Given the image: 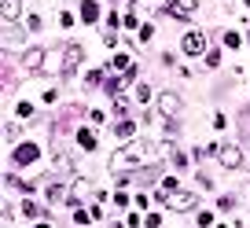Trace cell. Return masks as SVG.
<instances>
[{
    "mask_svg": "<svg viewBox=\"0 0 250 228\" xmlns=\"http://www.w3.org/2000/svg\"><path fill=\"white\" fill-rule=\"evenodd\" d=\"M77 144L92 151V147H96V133H92V129H77Z\"/></svg>",
    "mask_w": 250,
    "mask_h": 228,
    "instance_id": "12",
    "label": "cell"
},
{
    "mask_svg": "<svg viewBox=\"0 0 250 228\" xmlns=\"http://www.w3.org/2000/svg\"><path fill=\"white\" fill-rule=\"evenodd\" d=\"M37 144H18L15 147V155H11V158H15V166H30V162H37Z\"/></svg>",
    "mask_w": 250,
    "mask_h": 228,
    "instance_id": "5",
    "label": "cell"
},
{
    "mask_svg": "<svg viewBox=\"0 0 250 228\" xmlns=\"http://www.w3.org/2000/svg\"><path fill=\"white\" fill-rule=\"evenodd\" d=\"M159 110L166 114V118H180V100H177L173 92H162L159 96Z\"/></svg>",
    "mask_w": 250,
    "mask_h": 228,
    "instance_id": "4",
    "label": "cell"
},
{
    "mask_svg": "<svg viewBox=\"0 0 250 228\" xmlns=\"http://www.w3.org/2000/svg\"><path fill=\"white\" fill-rule=\"evenodd\" d=\"M140 162H155V147H151L147 140H129V144L114 155L110 169H114V173H122V169H136Z\"/></svg>",
    "mask_w": 250,
    "mask_h": 228,
    "instance_id": "1",
    "label": "cell"
},
{
    "mask_svg": "<svg viewBox=\"0 0 250 228\" xmlns=\"http://www.w3.org/2000/svg\"><path fill=\"white\" fill-rule=\"evenodd\" d=\"M96 18H100V4H96V0H85L81 4V22H96Z\"/></svg>",
    "mask_w": 250,
    "mask_h": 228,
    "instance_id": "9",
    "label": "cell"
},
{
    "mask_svg": "<svg viewBox=\"0 0 250 228\" xmlns=\"http://www.w3.org/2000/svg\"><path fill=\"white\" fill-rule=\"evenodd\" d=\"M96 217H100V210H96V206H92V210H77V213H74L77 225H89V221H96Z\"/></svg>",
    "mask_w": 250,
    "mask_h": 228,
    "instance_id": "14",
    "label": "cell"
},
{
    "mask_svg": "<svg viewBox=\"0 0 250 228\" xmlns=\"http://www.w3.org/2000/svg\"><path fill=\"white\" fill-rule=\"evenodd\" d=\"M22 213H26L30 221H44V210H41L37 203H22Z\"/></svg>",
    "mask_w": 250,
    "mask_h": 228,
    "instance_id": "13",
    "label": "cell"
},
{
    "mask_svg": "<svg viewBox=\"0 0 250 228\" xmlns=\"http://www.w3.org/2000/svg\"><path fill=\"white\" fill-rule=\"evenodd\" d=\"M169 192H177V180H162L159 184V199H166Z\"/></svg>",
    "mask_w": 250,
    "mask_h": 228,
    "instance_id": "19",
    "label": "cell"
},
{
    "mask_svg": "<svg viewBox=\"0 0 250 228\" xmlns=\"http://www.w3.org/2000/svg\"><path fill=\"white\" fill-rule=\"evenodd\" d=\"M169 11H173V15H192V11H195V0H173Z\"/></svg>",
    "mask_w": 250,
    "mask_h": 228,
    "instance_id": "11",
    "label": "cell"
},
{
    "mask_svg": "<svg viewBox=\"0 0 250 228\" xmlns=\"http://www.w3.org/2000/svg\"><path fill=\"white\" fill-rule=\"evenodd\" d=\"M151 37H155V26H140V41H143V44H147V41H151Z\"/></svg>",
    "mask_w": 250,
    "mask_h": 228,
    "instance_id": "23",
    "label": "cell"
},
{
    "mask_svg": "<svg viewBox=\"0 0 250 228\" xmlns=\"http://www.w3.org/2000/svg\"><path fill=\"white\" fill-rule=\"evenodd\" d=\"M0 15H4V22H15L22 15V0H0Z\"/></svg>",
    "mask_w": 250,
    "mask_h": 228,
    "instance_id": "7",
    "label": "cell"
},
{
    "mask_svg": "<svg viewBox=\"0 0 250 228\" xmlns=\"http://www.w3.org/2000/svg\"><path fill=\"white\" fill-rule=\"evenodd\" d=\"M155 158H173V144H169V140L155 144Z\"/></svg>",
    "mask_w": 250,
    "mask_h": 228,
    "instance_id": "16",
    "label": "cell"
},
{
    "mask_svg": "<svg viewBox=\"0 0 250 228\" xmlns=\"http://www.w3.org/2000/svg\"><path fill=\"white\" fill-rule=\"evenodd\" d=\"M206 63H210V67H217V63H221V52H217V48L206 52Z\"/></svg>",
    "mask_w": 250,
    "mask_h": 228,
    "instance_id": "24",
    "label": "cell"
},
{
    "mask_svg": "<svg viewBox=\"0 0 250 228\" xmlns=\"http://www.w3.org/2000/svg\"><path fill=\"white\" fill-rule=\"evenodd\" d=\"M41 59H44V55H41V52L34 48V52H26V59H22V63H26L30 70H37V67H41Z\"/></svg>",
    "mask_w": 250,
    "mask_h": 228,
    "instance_id": "17",
    "label": "cell"
},
{
    "mask_svg": "<svg viewBox=\"0 0 250 228\" xmlns=\"http://www.w3.org/2000/svg\"><path fill=\"white\" fill-rule=\"evenodd\" d=\"M4 37H8V44H18V41H22V37H18V30H15L11 22H8V30H4Z\"/></svg>",
    "mask_w": 250,
    "mask_h": 228,
    "instance_id": "20",
    "label": "cell"
},
{
    "mask_svg": "<svg viewBox=\"0 0 250 228\" xmlns=\"http://www.w3.org/2000/svg\"><path fill=\"white\" fill-rule=\"evenodd\" d=\"M114 110H118V114H125V110H129V100H125V96H114Z\"/></svg>",
    "mask_w": 250,
    "mask_h": 228,
    "instance_id": "22",
    "label": "cell"
},
{
    "mask_svg": "<svg viewBox=\"0 0 250 228\" xmlns=\"http://www.w3.org/2000/svg\"><path fill=\"white\" fill-rule=\"evenodd\" d=\"M162 203H166L169 210H192V206H195V195L192 192H169Z\"/></svg>",
    "mask_w": 250,
    "mask_h": 228,
    "instance_id": "2",
    "label": "cell"
},
{
    "mask_svg": "<svg viewBox=\"0 0 250 228\" xmlns=\"http://www.w3.org/2000/svg\"><path fill=\"white\" fill-rule=\"evenodd\" d=\"M136 100H140V103H151V85H136Z\"/></svg>",
    "mask_w": 250,
    "mask_h": 228,
    "instance_id": "18",
    "label": "cell"
},
{
    "mask_svg": "<svg viewBox=\"0 0 250 228\" xmlns=\"http://www.w3.org/2000/svg\"><path fill=\"white\" fill-rule=\"evenodd\" d=\"M48 199H52V203H63V199H70V192H67V188H59V184H52L48 188Z\"/></svg>",
    "mask_w": 250,
    "mask_h": 228,
    "instance_id": "15",
    "label": "cell"
},
{
    "mask_svg": "<svg viewBox=\"0 0 250 228\" xmlns=\"http://www.w3.org/2000/svg\"><path fill=\"white\" fill-rule=\"evenodd\" d=\"M81 44H67V52H63V74H74V67L81 63Z\"/></svg>",
    "mask_w": 250,
    "mask_h": 228,
    "instance_id": "6",
    "label": "cell"
},
{
    "mask_svg": "<svg viewBox=\"0 0 250 228\" xmlns=\"http://www.w3.org/2000/svg\"><path fill=\"white\" fill-rule=\"evenodd\" d=\"M221 166H225V169H239L243 166L239 147H221Z\"/></svg>",
    "mask_w": 250,
    "mask_h": 228,
    "instance_id": "8",
    "label": "cell"
},
{
    "mask_svg": "<svg viewBox=\"0 0 250 228\" xmlns=\"http://www.w3.org/2000/svg\"><path fill=\"white\" fill-rule=\"evenodd\" d=\"M133 133H136V122H129V118H122V122L114 125V136H122V140H129Z\"/></svg>",
    "mask_w": 250,
    "mask_h": 228,
    "instance_id": "10",
    "label": "cell"
},
{
    "mask_svg": "<svg viewBox=\"0 0 250 228\" xmlns=\"http://www.w3.org/2000/svg\"><path fill=\"white\" fill-rule=\"evenodd\" d=\"M30 114H34V103L22 100V103H18V118H30Z\"/></svg>",
    "mask_w": 250,
    "mask_h": 228,
    "instance_id": "21",
    "label": "cell"
},
{
    "mask_svg": "<svg viewBox=\"0 0 250 228\" xmlns=\"http://www.w3.org/2000/svg\"><path fill=\"white\" fill-rule=\"evenodd\" d=\"M202 52H206V37H202L199 30L184 34V55H202Z\"/></svg>",
    "mask_w": 250,
    "mask_h": 228,
    "instance_id": "3",
    "label": "cell"
}]
</instances>
